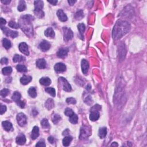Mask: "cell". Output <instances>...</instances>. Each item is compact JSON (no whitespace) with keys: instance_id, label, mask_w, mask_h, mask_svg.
I'll list each match as a JSON object with an SVG mask.
<instances>
[{"instance_id":"1","label":"cell","mask_w":147,"mask_h":147,"mask_svg":"<svg viewBox=\"0 0 147 147\" xmlns=\"http://www.w3.org/2000/svg\"><path fill=\"white\" fill-rule=\"evenodd\" d=\"M131 25L127 21L119 20L115 23L113 29L112 36L114 40H118L129 32Z\"/></svg>"},{"instance_id":"2","label":"cell","mask_w":147,"mask_h":147,"mask_svg":"<svg viewBox=\"0 0 147 147\" xmlns=\"http://www.w3.org/2000/svg\"><path fill=\"white\" fill-rule=\"evenodd\" d=\"M33 20V17L31 15L24 16L21 18L20 23V27L26 35L29 36H33V28L31 22Z\"/></svg>"},{"instance_id":"3","label":"cell","mask_w":147,"mask_h":147,"mask_svg":"<svg viewBox=\"0 0 147 147\" xmlns=\"http://www.w3.org/2000/svg\"><path fill=\"white\" fill-rule=\"evenodd\" d=\"M17 121L20 126L23 127L27 123V118L24 113H20L17 115Z\"/></svg>"},{"instance_id":"4","label":"cell","mask_w":147,"mask_h":147,"mask_svg":"<svg viewBox=\"0 0 147 147\" xmlns=\"http://www.w3.org/2000/svg\"><path fill=\"white\" fill-rule=\"evenodd\" d=\"M59 81L60 83L63 90H65V91L67 92H70L71 91V85H70L69 83L68 82V81L65 78L63 77H60L59 78Z\"/></svg>"},{"instance_id":"5","label":"cell","mask_w":147,"mask_h":147,"mask_svg":"<svg viewBox=\"0 0 147 147\" xmlns=\"http://www.w3.org/2000/svg\"><path fill=\"white\" fill-rule=\"evenodd\" d=\"M63 31L64 34V39H65V41H69V40H71L73 38V32L70 28L67 27H63Z\"/></svg>"},{"instance_id":"6","label":"cell","mask_w":147,"mask_h":147,"mask_svg":"<svg viewBox=\"0 0 147 147\" xmlns=\"http://www.w3.org/2000/svg\"><path fill=\"white\" fill-rule=\"evenodd\" d=\"M1 29L3 31V32H4V33L8 36H10L12 38H15V37H17L18 35V32L17 31H13L10 30V29H8L7 27H4V26H1Z\"/></svg>"},{"instance_id":"7","label":"cell","mask_w":147,"mask_h":147,"mask_svg":"<svg viewBox=\"0 0 147 147\" xmlns=\"http://www.w3.org/2000/svg\"><path fill=\"white\" fill-rule=\"evenodd\" d=\"M89 135H90V132H89L88 128L86 126H83L81 128L80 136H79L81 140H84V139L87 138L89 136Z\"/></svg>"},{"instance_id":"8","label":"cell","mask_w":147,"mask_h":147,"mask_svg":"<svg viewBox=\"0 0 147 147\" xmlns=\"http://www.w3.org/2000/svg\"><path fill=\"white\" fill-rule=\"evenodd\" d=\"M18 48H19V50L21 53H23V54L25 55L26 56L29 55V50H28V46L25 43L23 42V43H20L19 46H18Z\"/></svg>"},{"instance_id":"9","label":"cell","mask_w":147,"mask_h":147,"mask_svg":"<svg viewBox=\"0 0 147 147\" xmlns=\"http://www.w3.org/2000/svg\"><path fill=\"white\" fill-rule=\"evenodd\" d=\"M39 48L43 52L48 51L51 48V44L47 40H43L39 44Z\"/></svg>"},{"instance_id":"10","label":"cell","mask_w":147,"mask_h":147,"mask_svg":"<svg viewBox=\"0 0 147 147\" xmlns=\"http://www.w3.org/2000/svg\"><path fill=\"white\" fill-rule=\"evenodd\" d=\"M54 69L57 73H63L66 70V66L62 63H57L55 65Z\"/></svg>"},{"instance_id":"11","label":"cell","mask_w":147,"mask_h":147,"mask_svg":"<svg viewBox=\"0 0 147 147\" xmlns=\"http://www.w3.org/2000/svg\"><path fill=\"white\" fill-rule=\"evenodd\" d=\"M81 67H82V73L84 75H87L89 69V65L88 62L85 59H83L81 62Z\"/></svg>"},{"instance_id":"12","label":"cell","mask_w":147,"mask_h":147,"mask_svg":"<svg viewBox=\"0 0 147 147\" xmlns=\"http://www.w3.org/2000/svg\"><path fill=\"white\" fill-rule=\"evenodd\" d=\"M68 52V48H62L59 49L58 52L57 53V55L60 58H64L67 55Z\"/></svg>"},{"instance_id":"13","label":"cell","mask_w":147,"mask_h":147,"mask_svg":"<svg viewBox=\"0 0 147 147\" xmlns=\"http://www.w3.org/2000/svg\"><path fill=\"white\" fill-rule=\"evenodd\" d=\"M57 16L58 17L60 21L62 22H65L67 20V17L65 14L62 9H59L57 12Z\"/></svg>"},{"instance_id":"14","label":"cell","mask_w":147,"mask_h":147,"mask_svg":"<svg viewBox=\"0 0 147 147\" xmlns=\"http://www.w3.org/2000/svg\"><path fill=\"white\" fill-rule=\"evenodd\" d=\"M90 120L92 121H95L99 118V113L97 110H93L90 114Z\"/></svg>"},{"instance_id":"15","label":"cell","mask_w":147,"mask_h":147,"mask_svg":"<svg viewBox=\"0 0 147 147\" xmlns=\"http://www.w3.org/2000/svg\"><path fill=\"white\" fill-rule=\"evenodd\" d=\"M36 65L37 67H38L40 69H44L46 67V62L44 59H39L37 60L36 62Z\"/></svg>"},{"instance_id":"16","label":"cell","mask_w":147,"mask_h":147,"mask_svg":"<svg viewBox=\"0 0 147 147\" xmlns=\"http://www.w3.org/2000/svg\"><path fill=\"white\" fill-rule=\"evenodd\" d=\"M16 143L19 145H24L26 142V137L24 134H21L16 137Z\"/></svg>"},{"instance_id":"17","label":"cell","mask_w":147,"mask_h":147,"mask_svg":"<svg viewBox=\"0 0 147 147\" xmlns=\"http://www.w3.org/2000/svg\"><path fill=\"white\" fill-rule=\"evenodd\" d=\"M32 78L30 76H27V75H24L20 79V82L23 85H26L29 83V82L32 81Z\"/></svg>"},{"instance_id":"18","label":"cell","mask_w":147,"mask_h":147,"mask_svg":"<svg viewBox=\"0 0 147 147\" xmlns=\"http://www.w3.org/2000/svg\"><path fill=\"white\" fill-rule=\"evenodd\" d=\"M39 136V129L37 126H35L33 128L32 133H31V139L33 140H35Z\"/></svg>"},{"instance_id":"19","label":"cell","mask_w":147,"mask_h":147,"mask_svg":"<svg viewBox=\"0 0 147 147\" xmlns=\"http://www.w3.org/2000/svg\"><path fill=\"white\" fill-rule=\"evenodd\" d=\"M55 104H54V101L52 99L49 98L47 100V101L45 103V106L48 110H51L52 109L53 107H54Z\"/></svg>"},{"instance_id":"20","label":"cell","mask_w":147,"mask_h":147,"mask_svg":"<svg viewBox=\"0 0 147 147\" xmlns=\"http://www.w3.org/2000/svg\"><path fill=\"white\" fill-rule=\"evenodd\" d=\"M40 83L43 86H49L51 83V80L48 77H43L39 81Z\"/></svg>"},{"instance_id":"21","label":"cell","mask_w":147,"mask_h":147,"mask_svg":"<svg viewBox=\"0 0 147 147\" xmlns=\"http://www.w3.org/2000/svg\"><path fill=\"white\" fill-rule=\"evenodd\" d=\"M2 124L3 128H4V129L6 131H7V132H9V131H11L12 129V128H13V126H12V124L9 121H4V122H2Z\"/></svg>"},{"instance_id":"22","label":"cell","mask_w":147,"mask_h":147,"mask_svg":"<svg viewBox=\"0 0 147 147\" xmlns=\"http://www.w3.org/2000/svg\"><path fill=\"white\" fill-rule=\"evenodd\" d=\"M44 34L47 37H51V38H54L55 37V35L54 29H53L52 28H47V29H46V31H45Z\"/></svg>"},{"instance_id":"23","label":"cell","mask_w":147,"mask_h":147,"mask_svg":"<svg viewBox=\"0 0 147 147\" xmlns=\"http://www.w3.org/2000/svg\"><path fill=\"white\" fill-rule=\"evenodd\" d=\"M98 135L101 139H104L105 137L107 135V129L106 128H101L99 129V132H98Z\"/></svg>"},{"instance_id":"24","label":"cell","mask_w":147,"mask_h":147,"mask_svg":"<svg viewBox=\"0 0 147 147\" xmlns=\"http://www.w3.org/2000/svg\"><path fill=\"white\" fill-rule=\"evenodd\" d=\"M13 61L15 63L25 62V57H24V56L20 55H15L13 58Z\"/></svg>"},{"instance_id":"25","label":"cell","mask_w":147,"mask_h":147,"mask_svg":"<svg viewBox=\"0 0 147 147\" xmlns=\"http://www.w3.org/2000/svg\"><path fill=\"white\" fill-rule=\"evenodd\" d=\"M72 140H73V137L71 136H68L65 137L63 140V145L65 147L69 146Z\"/></svg>"},{"instance_id":"26","label":"cell","mask_w":147,"mask_h":147,"mask_svg":"<svg viewBox=\"0 0 147 147\" xmlns=\"http://www.w3.org/2000/svg\"><path fill=\"white\" fill-rule=\"evenodd\" d=\"M2 44L4 47L5 48H6L7 49H9V48H11V46H12V44H11L10 40L6 38L3 39Z\"/></svg>"},{"instance_id":"27","label":"cell","mask_w":147,"mask_h":147,"mask_svg":"<svg viewBox=\"0 0 147 147\" xmlns=\"http://www.w3.org/2000/svg\"><path fill=\"white\" fill-rule=\"evenodd\" d=\"M28 94H29V95H30L32 98H35L37 97V92H36V89L35 87H30V88L29 89V90H28Z\"/></svg>"},{"instance_id":"28","label":"cell","mask_w":147,"mask_h":147,"mask_svg":"<svg viewBox=\"0 0 147 147\" xmlns=\"http://www.w3.org/2000/svg\"><path fill=\"white\" fill-rule=\"evenodd\" d=\"M17 9L20 12H23V11L25 10V9H26L25 2L24 1H20Z\"/></svg>"},{"instance_id":"29","label":"cell","mask_w":147,"mask_h":147,"mask_svg":"<svg viewBox=\"0 0 147 147\" xmlns=\"http://www.w3.org/2000/svg\"><path fill=\"white\" fill-rule=\"evenodd\" d=\"M21 94L20 93H18L17 91H15V93L13 94L12 97V99L13 101H15L16 102L18 101H19L21 99Z\"/></svg>"},{"instance_id":"30","label":"cell","mask_w":147,"mask_h":147,"mask_svg":"<svg viewBox=\"0 0 147 147\" xmlns=\"http://www.w3.org/2000/svg\"><path fill=\"white\" fill-rule=\"evenodd\" d=\"M122 47H120V51H119V56L120 58L121 59H123L125 58L126 54V50L125 49L124 46H122Z\"/></svg>"},{"instance_id":"31","label":"cell","mask_w":147,"mask_h":147,"mask_svg":"<svg viewBox=\"0 0 147 147\" xmlns=\"http://www.w3.org/2000/svg\"><path fill=\"white\" fill-rule=\"evenodd\" d=\"M85 25H84L83 23H81V24H79L78 25V30L79 31V33H80L81 36L83 37V33L84 32V31H85Z\"/></svg>"},{"instance_id":"32","label":"cell","mask_w":147,"mask_h":147,"mask_svg":"<svg viewBox=\"0 0 147 147\" xmlns=\"http://www.w3.org/2000/svg\"><path fill=\"white\" fill-rule=\"evenodd\" d=\"M45 91L51 95V96L54 97L56 96L55 89L54 88H52V87H47V88L45 89Z\"/></svg>"},{"instance_id":"33","label":"cell","mask_w":147,"mask_h":147,"mask_svg":"<svg viewBox=\"0 0 147 147\" xmlns=\"http://www.w3.org/2000/svg\"><path fill=\"white\" fill-rule=\"evenodd\" d=\"M44 7V3L42 1H35V9H40L42 10Z\"/></svg>"},{"instance_id":"34","label":"cell","mask_w":147,"mask_h":147,"mask_svg":"<svg viewBox=\"0 0 147 147\" xmlns=\"http://www.w3.org/2000/svg\"><path fill=\"white\" fill-rule=\"evenodd\" d=\"M34 13H35V15L37 17L39 18H41L43 17L44 16V13L43 12V11L40 9H35L34 10Z\"/></svg>"},{"instance_id":"35","label":"cell","mask_w":147,"mask_h":147,"mask_svg":"<svg viewBox=\"0 0 147 147\" xmlns=\"http://www.w3.org/2000/svg\"><path fill=\"white\" fill-rule=\"evenodd\" d=\"M69 121L70 122L73 123V124H76V123H77L78 121V117L77 115L75 114V113L73 114L70 117Z\"/></svg>"},{"instance_id":"36","label":"cell","mask_w":147,"mask_h":147,"mask_svg":"<svg viewBox=\"0 0 147 147\" xmlns=\"http://www.w3.org/2000/svg\"><path fill=\"white\" fill-rule=\"evenodd\" d=\"M3 74L5 75H10L12 72V68L11 67H6L4 68L2 70Z\"/></svg>"},{"instance_id":"37","label":"cell","mask_w":147,"mask_h":147,"mask_svg":"<svg viewBox=\"0 0 147 147\" xmlns=\"http://www.w3.org/2000/svg\"><path fill=\"white\" fill-rule=\"evenodd\" d=\"M16 69L20 73H25L27 71V68L24 65H18L16 66Z\"/></svg>"},{"instance_id":"38","label":"cell","mask_w":147,"mask_h":147,"mask_svg":"<svg viewBox=\"0 0 147 147\" xmlns=\"http://www.w3.org/2000/svg\"><path fill=\"white\" fill-rule=\"evenodd\" d=\"M75 17L76 20H81L82 18L83 17V10H80L79 11H78L75 14Z\"/></svg>"},{"instance_id":"39","label":"cell","mask_w":147,"mask_h":147,"mask_svg":"<svg viewBox=\"0 0 147 147\" xmlns=\"http://www.w3.org/2000/svg\"><path fill=\"white\" fill-rule=\"evenodd\" d=\"M61 120V117L57 114H55L52 117V121L55 124H57L59 122V121Z\"/></svg>"},{"instance_id":"40","label":"cell","mask_w":147,"mask_h":147,"mask_svg":"<svg viewBox=\"0 0 147 147\" xmlns=\"http://www.w3.org/2000/svg\"><path fill=\"white\" fill-rule=\"evenodd\" d=\"M9 26L11 28H15V29H18L20 27V25L19 24H17L16 22L13 21H11L9 23Z\"/></svg>"},{"instance_id":"41","label":"cell","mask_w":147,"mask_h":147,"mask_svg":"<svg viewBox=\"0 0 147 147\" xmlns=\"http://www.w3.org/2000/svg\"><path fill=\"white\" fill-rule=\"evenodd\" d=\"M41 125L44 128H48L50 127L48 120L46 119V118H44L43 120H42V121H41Z\"/></svg>"},{"instance_id":"42","label":"cell","mask_w":147,"mask_h":147,"mask_svg":"<svg viewBox=\"0 0 147 147\" xmlns=\"http://www.w3.org/2000/svg\"><path fill=\"white\" fill-rule=\"evenodd\" d=\"M65 114L66 116L70 117L73 114H74V112H73V110H72L71 109L67 107V108L65 109Z\"/></svg>"},{"instance_id":"43","label":"cell","mask_w":147,"mask_h":147,"mask_svg":"<svg viewBox=\"0 0 147 147\" xmlns=\"http://www.w3.org/2000/svg\"><path fill=\"white\" fill-rule=\"evenodd\" d=\"M9 92H10V91H9V90H8V89H4L0 92V95H1L2 97H7V95L9 94Z\"/></svg>"},{"instance_id":"44","label":"cell","mask_w":147,"mask_h":147,"mask_svg":"<svg viewBox=\"0 0 147 147\" xmlns=\"http://www.w3.org/2000/svg\"><path fill=\"white\" fill-rule=\"evenodd\" d=\"M66 102L68 104H75L76 99L74 98H68L66 99Z\"/></svg>"},{"instance_id":"45","label":"cell","mask_w":147,"mask_h":147,"mask_svg":"<svg viewBox=\"0 0 147 147\" xmlns=\"http://www.w3.org/2000/svg\"><path fill=\"white\" fill-rule=\"evenodd\" d=\"M16 104L18 106H19V107H21V108H24L25 102L24 101H22L21 100H19V101L16 102Z\"/></svg>"},{"instance_id":"46","label":"cell","mask_w":147,"mask_h":147,"mask_svg":"<svg viewBox=\"0 0 147 147\" xmlns=\"http://www.w3.org/2000/svg\"><path fill=\"white\" fill-rule=\"evenodd\" d=\"M6 111H7V107H6V106L1 105V110H0V113H1V114H3L5 113Z\"/></svg>"},{"instance_id":"47","label":"cell","mask_w":147,"mask_h":147,"mask_svg":"<svg viewBox=\"0 0 147 147\" xmlns=\"http://www.w3.org/2000/svg\"><path fill=\"white\" fill-rule=\"evenodd\" d=\"M36 147H45L46 146V144H45L44 141H39L38 143L36 144Z\"/></svg>"},{"instance_id":"48","label":"cell","mask_w":147,"mask_h":147,"mask_svg":"<svg viewBox=\"0 0 147 147\" xmlns=\"http://www.w3.org/2000/svg\"><path fill=\"white\" fill-rule=\"evenodd\" d=\"M1 63L2 65H7L8 63V59L7 57H3L1 60Z\"/></svg>"},{"instance_id":"49","label":"cell","mask_w":147,"mask_h":147,"mask_svg":"<svg viewBox=\"0 0 147 147\" xmlns=\"http://www.w3.org/2000/svg\"><path fill=\"white\" fill-rule=\"evenodd\" d=\"M87 101V102H86L87 104L90 105L91 104V103H92V99H91V97H90V96H89L88 97L86 98V99L85 101Z\"/></svg>"},{"instance_id":"50","label":"cell","mask_w":147,"mask_h":147,"mask_svg":"<svg viewBox=\"0 0 147 147\" xmlns=\"http://www.w3.org/2000/svg\"><path fill=\"white\" fill-rule=\"evenodd\" d=\"M48 140L50 143L53 144V143H54V138L52 136H49V137H48Z\"/></svg>"},{"instance_id":"51","label":"cell","mask_w":147,"mask_h":147,"mask_svg":"<svg viewBox=\"0 0 147 147\" xmlns=\"http://www.w3.org/2000/svg\"><path fill=\"white\" fill-rule=\"evenodd\" d=\"M0 23L1 25H5L7 23V21L3 18H0Z\"/></svg>"},{"instance_id":"52","label":"cell","mask_w":147,"mask_h":147,"mask_svg":"<svg viewBox=\"0 0 147 147\" xmlns=\"http://www.w3.org/2000/svg\"><path fill=\"white\" fill-rule=\"evenodd\" d=\"M48 2L50 3L51 4L53 5H56V4H57V1H55V0H52V1H48Z\"/></svg>"},{"instance_id":"53","label":"cell","mask_w":147,"mask_h":147,"mask_svg":"<svg viewBox=\"0 0 147 147\" xmlns=\"http://www.w3.org/2000/svg\"><path fill=\"white\" fill-rule=\"evenodd\" d=\"M1 2H2L3 4L8 5L10 4V0H5V1H4V0H2V1H1Z\"/></svg>"},{"instance_id":"54","label":"cell","mask_w":147,"mask_h":147,"mask_svg":"<svg viewBox=\"0 0 147 147\" xmlns=\"http://www.w3.org/2000/svg\"><path fill=\"white\" fill-rule=\"evenodd\" d=\"M68 4H69L70 5L72 6L76 2V1H71V0H68Z\"/></svg>"},{"instance_id":"55","label":"cell","mask_w":147,"mask_h":147,"mask_svg":"<svg viewBox=\"0 0 147 147\" xmlns=\"http://www.w3.org/2000/svg\"><path fill=\"white\" fill-rule=\"evenodd\" d=\"M111 146L113 147V146H115V147H118V144H117V143H115V142H114V143H113L112 144V145H111Z\"/></svg>"}]
</instances>
